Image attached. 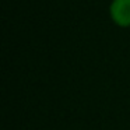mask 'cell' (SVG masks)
<instances>
[{"label":"cell","instance_id":"6da1fadb","mask_svg":"<svg viewBox=\"0 0 130 130\" xmlns=\"http://www.w3.org/2000/svg\"><path fill=\"white\" fill-rule=\"evenodd\" d=\"M113 23L119 27H130V0H113L109 7Z\"/></svg>","mask_w":130,"mask_h":130}]
</instances>
